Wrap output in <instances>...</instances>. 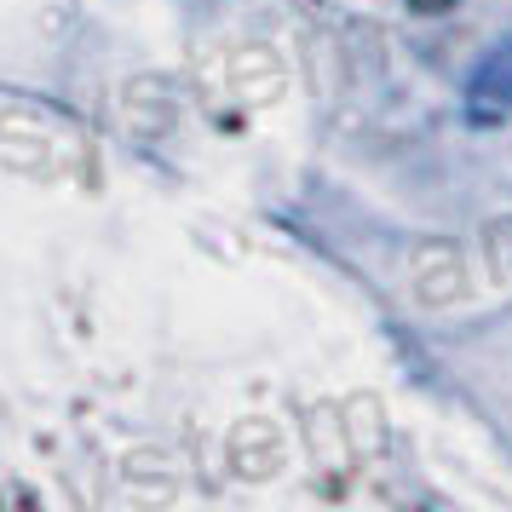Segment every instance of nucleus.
Returning a JSON list of instances; mask_svg holds the SVG:
<instances>
[{"mask_svg":"<svg viewBox=\"0 0 512 512\" xmlns=\"http://www.w3.org/2000/svg\"><path fill=\"white\" fill-rule=\"evenodd\" d=\"M466 116L478 127H495L501 116H512V41H501L472 70V81H466Z\"/></svg>","mask_w":512,"mask_h":512,"instance_id":"nucleus-1","label":"nucleus"},{"mask_svg":"<svg viewBox=\"0 0 512 512\" xmlns=\"http://www.w3.org/2000/svg\"><path fill=\"white\" fill-rule=\"evenodd\" d=\"M449 6H455V0H409V12H420V18H438Z\"/></svg>","mask_w":512,"mask_h":512,"instance_id":"nucleus-2","label":"nucleus"}]
</instances>
